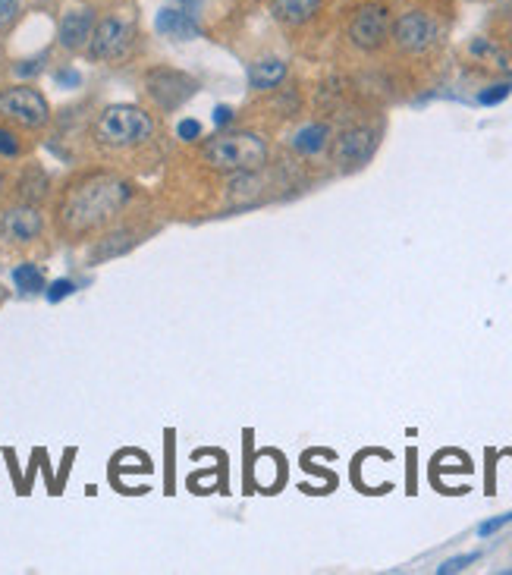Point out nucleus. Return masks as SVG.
Wrapping results in <instances>:
<instances>
[{"instance_id":"obj_12","label":"nucleus","mask_w":512,"mask_h":575,"mask_svg":"<svg viewBox=\"0 0 512 575\" xmlns=\"http://www.w3.org/2000/svg\"><path fill=\"white\" fill-rule=\"evenodd\" d=\"M154 26H158L161 35L167 38H176V41H189V38H198L202 35V29H198V22L192 13L180 10V7H164L158 13V19H154Z\"/></svg>"},{"instance_id":"obj_10","label":"nucleus","mask_w":512,"mask_h":575,"mask_svg":"<svg viewBox=\"0 0 512 575\" xmlns=\"http://www.w3.org/2000/svg\"><path fill=\"white\" fill-rule=\"evenodd\" d=\"M393 38H396V44H399L403 51L421 54V51H428L431 44L437 41V22H434L428 13L409 10V13H403V16L396 19Z\"/></svg>"},{"instance_id":"obj_18","label":"nucleus","mask_w":512,"mask_h":575,"mask_svg":"<svg viewBox=\"0 0 512 575\" xmlns=\"http://www.w3.org/2000/svg\"><path fill=\"white\" fill-rule=\"evenodd\" d=\"M22 154H26V142H22L16 126L0 123V158H4V161H19Z\"/></svg>"},{"instance_id":"obj_28","label":"nucleus","mask_w":512,"mask_h":575,"mask_svg":"<svg viewBox=\"0 0 512 575\" xmlns=\"http://www.w3.org/2000/svg\"><path fill=\"white\" fill-rule=\"evenodd\" d=\"M176 7L186 10V13H195L198 7H202V0H176Z\"/></svg>"},{"instance_id":"obj_30","label":"nucleus","mask_w":512,"mask_h":575,"mask_svg":"<svg viewBox=\"0 0 512 575\" xmlns=\"http://www.w3.org/2000/svg\"><path fill=\"white\" fill-rule=\"evenodd\" d=\"M4 299H7V290H4V286H0V305H4Z\"/></svg>"},{"instance_id":"obj_1","label":"nucleus","mask_w":512,"mask_h":575,"mask_svg":"<svg viewBox=\"0 0 512 575\" xmlns=\"http://www.w3.org/2000/svg\"><path fill=\"white\" fill-rule=\"evenodd\" d=\"M136 186L114 170H92L66 183L57 198V230L70 239H88L92 233L117 224L129 208Z\"/></svg>"},{"instance_id":"obj_24","label":"nucleus","mask_w":512,"mask_h":575,"mask_svg":"<svg viewBox=\"0 0 512 575\" xmlns=\"http://www.w3.org/2000/svg\"><path fill=\"white\" fill-rule=\"evenodd\" d=\"M19 13V0H0V29L10 26Z\"/></svg>"},{"instance_id":"obj_7","label":"nucleus","mask_w":512,"mask_h":575,"mask_svg":"<svg viewBox=\"0 0 512 575\" xmlns=\"http://www.w3.org/2000/svg\"><path fill=\"white\" fill-rule=\"evenodd\" d=\"M44 233V214L38 205L16 202L0 214V239L10 242V246H32Z\"/></svg>"},{"instance_id":"obj_6","label":"nucleus","mask_w":512,"mask_h":575,"mask_svg":"<svg viewBox=\"0 0 512 575\" xmlns=\"http://www.w3.org/2000/svg\"><path fill=\"white\" fill-rule=\"evenodd\" d=\"M132 44V26L120 16H107L101 22H95L92 38H88V57L92 60H120L126 57Z\"/></svg>"},{"instance_id":"obj_17","label":"nucleus","mask_w":512,"mask_h":575,"mask_svg":"<svg viewBox=\"0 0 512 575\" xmlns=\"http://www.w3.org/2000/svg\"><path fill=\"white\" fill-rule=\"evenodd\" d=\"M330 139V129L324 123H311L305 129L296 132V139H293V148L302 151V154H318Z\"/></svg>"},{"instance_id":"obj_29","label":"nucleus","mask_w":512,"mask_h":575,"mask_svg":"<svg viewBox=\"0 0 512 575\" xmlns=\"http://www.w3.org/2000/svg\"><path fill=\"white\" fill-rule=\"evenodd\" d=\"M4 189H7V173L0 170V192H4Z\"/></svg>"},{"instance_id":"obj_13","label":"nucleus","mask_w":512,"mask_h":575,"mask_svg":"<svg viewBox=\"0 0 512 575\" xmlns=\"http://www.w3.org/2000/svg\"><path fill=\"white\" fill-rule=\"evenodd\" d=\"M51 192V180H48V173H44L38 164H29L26 170L19 173V180H16V202H26V205H38L44 202Z\"/></svg>"},{"instance_id":"obj_23","label":"nucleus","mask_w":512,"mask_h":575,"mask_svg":"<svg viewBox=\"0 0 512 575\" xmlns=\"http://www.w3.org/2000/svg\"><path fill=\"white\" fill-rule=\"evenodd\" d=\"M509 522H512V513L497 516V519H491V522H481V525H478V535H481V538H487V535L500 532V528H503V525H509Z\"/></svg>"},{"instance_id":"obj_19","label":"nucleus","mask_w":512,"mask_h":575,"mask_svg":"<svg viewBox=\"0 0 512 575\" xmlns=\"http://www.w3.org/2000/svg\"><path fill=\"white\" fill-rule=\"evenodd\" d=\"M76 293V283L73 280H54L48 290H44V296H48V302H63L66 296H73Z\"/></svg>"},{"instance_id":"obj_27","label":"nucleus","mask_w":512,"mask_h":575,"mask_svg":"<svg viewBox=\"0 0 512 575\" xmlns=\"http://www.w3.org/2000/svg\"><path fill=\"white\" fill-rule=\"evenodd\" d=\"M230 120H233V110H230V107H217V110H214V123L224 126V123H230Z\"/></svg>"},{"instance_id":"obj_11","label":"nucleus","mask_w":512,"mask_h":575,"mask_svg":"<svg viewBox=\"0 0 512 575\" xmlns=\"http://www.w3.org/2000/svg\"><path fill=\"white\" fill-rule=\"evenodd\" d=\"M92 29H95V10L82 7V10L63 13L60 32H57L60 48H66V51H82L85 44H88V38H92Z\"/></svg>"},{"instance_id":"obj_5","label":"nucleus","mask_w":512,"mask_h":575,"mask_svg":"<svg viewBox=\"0 0 512 575\" xmlns=\"http://www.w3.org/2000/svg\"><path fill=\"white\" fill-rule=\"evenodd\" d=\"M195 92H198V82L180 70H170V66H158V70H151L145 76V95L161 114L180 110Z\"/></svg>"},{"instance_id":"obj_2","label":"nucleus","mask_w":512,"mask_h":575,"mask_svg":"<svg viewBox=\"0 0 512 575\" xmlns=\"http://www.w3.org/2000/svg\"><path fill=\"white\" fill-rule=\"evenodd\" d=\"M92 136L101 151H136L154 139V117L139 104H110L98 114Z\"/></svg>"},{"instance_id":"obj_15","label":"nucleus","mask_w":512,"mask_h":575,"mask_svg":"<svg viewBox=\"0 0 512 575\" xmlns=\"http://www.w3.org/2000/svg\"><path fill=\"white\" fill-rule=\"evenodd\" d=\"M324 0H274V13L286 26H305L308 19H315Z\"/></svg>"},{"instance_id":"obj_20","label":"nucleus","mask_w":512,"mask_h":575,"mask_svg":"<svg viewBox=\"0 0 512 575\" xmlns=\"http://www.w3.org/2000/svg\"><path fill=\"white\" fill-rule=\"evenodd\" d=\"M41 70H44V54H41V57H32V60H19V63L13 66V73H16V76H22V79L38 76Z\"/></svg>"},{"instance_id":"obj_8","label":"nucleus","mask_w":512,"mask_h":575,"mask_svg":"<svg viewBox=\"0 0 512 575\" xmlns=\"http://www.w3.org/2000/svg\"><path fill=\"white\" fill-rule=\"evenodd\" d=\"M390 38V13L381 4H365L355 10L349 22V41L362 51H377L384 48V41Z\"/></svg>"},{"instance_id":"obj_9","label":"nucleus","mask_w":512,"mask_h":575,"mask_svg":"<svg viewBox=\"0 0 512 575\" xmlns=\"http://www.w3.org/2000/svg\"><path fill=\"white\" fill-rule=\"evenodd\" d=\"M377 151V132L368 126H355L340 132V139L333 142V161H337L343 170H355L365 167Z\"/></svg>"},{"instance_id":"obj_14","label":"nucleus","mask_w":512,"mask_h":575,"mask_svg":"<svg viewBox=\"0 0 512 575\" xmlns=\"http://www.w3.org/2000/svg\"><path fill=\"white\" fill-rule=\"evenodd\" d=\"M283 79H286V63L277 57H264V60L252 63V70H249V85L255 92H271V88H277Z\"/></svg>"},{"instance_id":"obj_21","label":"nucleus","mask_w":512,"mask_h":575,"mask_svg":"<svg viewBox=\"0 0 512 575\" xmlns=\"http://www.w3.org/2000/svg\"><path fill=\"white\" fill-rule=\"evenodd\" d=\"M478 560V554H465V557H453V560H447V563H443L437 572L440 575H450V572H462L465 566H469V563H475Z\"/></svg>"},{"instance_id":"obj_4","label":"nucleus","mask_w":512,"mask_h":575,"mask_svg":"<svg viewBox=\"0 0 512 575\" xmlns=\"http://www.w3.org/2000/svg\"><path fill=\"white\" fill-rule=\"evenodd\" d=\"M0 120L19 129H44L51 123V104L32 85H10L0 92Z\"/></svg>"},{"instance_id":"obj_22","label":"nucleus","mask_w":512,"mask_h":575,"mask_svg":"<svg viewBox=\"0 0 512 575\" xmlns=\"http://www.w3.org/2000/svg\"><path fill=\"white\" fill-rule=\"evenodd\" d=\"M54 82H57L60 88H76V85L82 82V76L73 70V66H63V70L54 73Z\"/></svg>"},{"instance_id":"obj_16","label":"nucleus","mask_w":512,"mask_h":575,"mask_svg":"<svg viewBox=\"0 0 512 575\" xmlns=\"http://www.w3.org/2000/svg\"><path fill=\"white\" fill-rule=\"evenodd\" d=\"M10 280H13V286H16L22 296H38V293L48 290V283H44V271L38 268L35 261L16 264L13 274H10Z\"/></svg>"},{"instance_id":"obj_3","label":"nucleus","mask_w":512,"mask_h":575,"mask_svg":"<svg viewBox=\"0 0 512 575\" xmlns=\"http://www.w3.org/2000/svg\"><path fill=\"white\" fill-rule=\"evenodd\" d=\"M267 142L255 132H220L202 145V161L220 173H255L267 164Z\"/></svg>"},{"instance_id":"obj_25","label":"nucleus","mask_w":512,"mask_h":575,"mask_svg":"<svg viewBox=\"0 0 512 575\" xmlns=\"http://www.w3.org/2000/svg\"><path fill=\"white\" fill-rule=\"evenodd\" d=\"M512 92V85H491V92H481V104H497V101H503L506 95Z\"/></svg>"},{"instance_id":"obj_26","label":"nucleus","mask_w":512,"mask_h":575,"mask_svg":"<svg viewBox=\"0 0 512 575\" xmlns=\"http://www.w3.org/2000/svg\"><path fill=\"white\" fill-rule=\"evenodd\" d=\"M198 136H202V126H198L195 120H183V123H180V139L192 142V139H198Z\"/></svg>"}]
</instances>
